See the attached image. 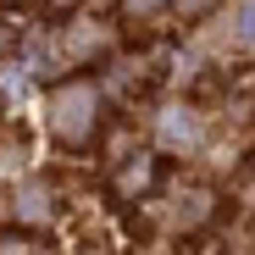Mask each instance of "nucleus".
Returning a JSON list of instances; mask_svg holds the SVG:
<instances>
[{"instance_id": "nucleus-8", "label": "nucleus", "mask_w": 255, "mask_h": 255, "mask_svg": "<svg viewBox=\"0 0 255 255\" xmlns=\"http://www.w3.org/2000/svg\"><path fill=\"white\" fill-rule=\"evenodd\" d=\"M183 22H194V17H205V11H217V0H166Z\"/></svg>"}, {"instance_id": "nucleus-2", "label": "nucleus", "mask_w": 255, "mask_h": 255, "mask_svg": "<svg viewBox=\"0 0 255 255\" xmlns=\"http://www.w3.org/2000/svg\"><path fill=\"white\" fill-rule=\"evenodd\" d=\"M61 56H67V67H89V61H100V56H111L117 50V22H100V17H72V22H61Z\"/></svg>"}, {"instance_id": "nucleus-3", "label": "nucleus", "mask_w": 255, "mask_h": 255, "mask_svg": "<svg viewBox=\"0 0 255 255\" xmlns=\"http://www.w3.org/2000/svg\"><path fill=\"white\" fill-rule=\"evenodd\" d=\"M155 144L172 155H200L205 150V117L194 106H166L155 117Z\"/></svg>"}, {"instance_id": "nucleus-5", "label": "nucleus", "mask_w": 255, "mask_h": 255, "mask_svg": "<svg viewBox=\"0 0 255 255\" xmlns=\"http://www.w3.org/2000/svg\"><path fill=\"white\" fill-rule=\"evenodd\" d=\"M211 211H217L211 189H189V194H178V200H166V205H161V217H166V228H183V233H194L200 222H211Z\"/></svg>"}, {"instance_id": "nucleus-7", "label": "nucleus", "mask_w": 255, "mask_h": 255, "mask_svg": "<svg viewBox=\"0 0 255 255\" xmlns=\"http://www.w3.org/2000/svg\"><path fill=\"white\" fill-rule=\"evenodd\" d=\"M155 189V155H122V166H117V200H144Z\"/></svg>"}, {"instance_id": "nucleus-11", "label": "nucleus", "mask_w": 255, "mask_h": 255, "mask_svg": "<svg viewBox=\"0 0 255 255\" xmlns=\"http://www.w3.org/2000/svg\"><path fill=\"white\" fill-rule=\"evenodd\" d=\"M78 6H83V0H45V11H50V17H72Z\"/></svg>"}, {"instance_id": "nucleus-6", "label": "nucleus", "mask_w": 255, "mask_h": 255, "mask_svg": "<svg viewBox=\"0 0 255 255\" xmlns=\"http://www.w3.org/2000/svg\"><path fill=\"white\" fill-rule=\"evenodd\" d=\"M222 50L255 56V0H233V11L222 17Z\"/></svg>"}, {"instance_id": "nucleus-4", "label": "nucleus", "mask_w": 255, "mask_h": 255, "mask_svg": "<svg viewBox=\"0 0 255 255\" xmlns=\"http://www.w3.org/2000/svg\"><path fill=\"white\" fill-rule=\"evenodd\" d=\"M11 217H17L22 228H50V222L61 217V189H56L50 178H22V183L11 189Z\"/></svg>"}, {"instance_id": "nucleus-10", "label": "nucleus", "mask_w": 255, "mask_h": 255, "mask_svg": "<svg viewBox=\"0 0 255 255\" xmlns=\"http://www.w3.org/2000/svg\"><path fill=\"white\" fill-rule=\"evenodd\" d=\"M11 45H17V28H11V17H0V61H6Z\"/></svg>"}, {"instance_id": "nucleus-1", "label": "nucleus", "mask_w": 255, "mask_h": 255, "mask_svg": "<svg viewBox=\"0 0 255 255\" xmlns=\"http://www.w3.org/2000/svg\"><path fill=\"white\" fill-rule=\"evenodd\" d=\"M100 117H106V89L89 78H61L50 100H45V133L67 150H83L100 133Z\"/></svg>"}, {"instance_id": "nucleus-9", "label": "nucleus", "mask_w": 255, "mask_h": 255, "mask_svg": "<svg viewBox=\"0 0 255 255\" xmlns=\"http://www.w3.org/2000/svg\"><path fill=\"white\" fill-rule=\"evenodd\" d=\"M0 255H33V244L22 233H0Z\"/></svg>"}]
</instances>
